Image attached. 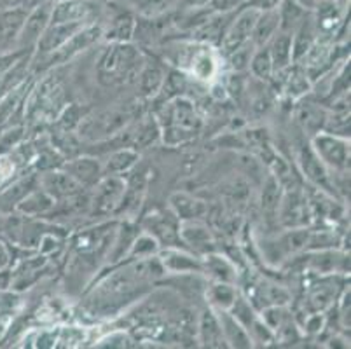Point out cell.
<instances>
[{
	"label": "cell",
	"mask_w": 351,
	"mask_h": 349,
	"mask_svg": "<svg viewBox=\"0 0 351 349\" xmlns=\"http://www.w3.org/2000/svg\"><path fill=\"white\" fill-rule=\"evenodd\" d=\"M91 210L97 215H110L116 213L126 192V178L123 175H104L93 185Z\"/></svg>",
	"instance_id": "8992f818"
},
{
	"label": "cell",
	"mask_w": 351,
	"mask_h": 349,
	"mask_svg": "<svg viewBox=\"0 0 351 349\" xmlns=\"http://www.w3.org/2000/svg\"><path fill=\"white\" fill-rule=\"evenodd\" d=\"M132 115L124 110H105L89 117H82L79 123V134L86 140H107L124 131Z\"/></svg>",
	"instance_id": "3957f363"
},
{
	"label": "cell",
	"mask_w": 351,
	"mask_h": 349,
	"mask_svg": "<svg viewBox=\"0 0 351 349\" xmlns=\"http://www.w3.org/2000/svg\"><path fill=\"white\" fill-rule=\"evenodd\" d=\"M104 37V28L100 25L89 23L86 25L82 30H79L77 34L73 35L72 38H69L65 44H63L60 49H56L54 53L44 56L47 60L51 67L60 65V63H66L69 60L75 58L77 54H81L82 51L89 49L95 43H98L100 38Z\"/></svg>",
	"instance_id": "ba28073f"
},
{
	"label": "cell",
	"mask_w": 351,
	"mask_h": 349,
	"mask_svg": "<svg viewBox=\"0 0 351 349\" xmlns=\"http://www.w3.org/2000/svg\"><path fill=\"white\" fill-rule=\"evenodd\" d=\"M159 250H161V245H159L158 239L143 230V232H138L136 238L133 239L124 261H140V258L154 257V255H158Z\"/></svg>",
	"instance_id": "f35d334b"
},
{
	"label": "cell",
	"mask_w": 351,
	"mask_h": 349,
	"mask_svg": "<svg viewBox=\"0 0 351 349\" xmlns=\"http://www.w3.org/2000/svg\"><path fill=\"white\" fill-rule=\"evenodd\" d=\"M5 264H8V252H5L4 245L0 243V269L4 267Z\"/></svg>",
	"instance_id": "9f6ffc18"
},
{
	"label": "cell",
	"mask_w": 351,
	"mask_h": 349,
	"mask_svg": "<svg viewBox=\"0 0 351 349\" xmlns=\"http://www.w3.org/2000/svg\"><path fill=\"white\" fill-rule=\"evenodd\" d=\"M58 119L63 130L72 131L73 128L79 126V123H81L82 119V114L79 112L77 105H69V107H65L62 112H60Z\"/></svg>",
	"instance_id": "7dc6e473"
},
{
	"label": "cell",
	"mask_w": 351,
	"mask_h": 349,
	"mask_svg": "<svg viewBox=\"0 0 351 349\" xmlns=\"http://www.w3.org/2000/svg\"><path fill=\"white\" fill-rule=\"evenodd\" d=\"M158 258L161 265L165 267L166 273L175 274H186V273H203V264L201 257H196L193 254H187L178 246H166L159 250Z\"/></svg>",
	"instance_id": "ac0fdd59"
},
{
	"label": "cell",
	"mask_w": 351,
	"mask_h": 349,
	"mask_svg": "<svg viewBox=\"0 0 351 349\" xmlns=\"http://www.w3.org/2000/svg\"><path fill=\"white\" fill-rule=\"evenodd\" d=\"M229 313H231V315L234 316V318L238 320V322L241 323L245 328H247V332H248V328L254 325V322L257 320V316H258L257 309L252 306V302L247 299V296H243V293H239V292H238V296H236L232 306L229 307Z\"/></svg>",
	"instance_id": "ee69618b"
},
{
	"label": "cell",
	"mask_w": 351,
	"mask_h": 349,
	"mask_svg": "<svg viewBox=\"0 0 351 349\" xmlns=\"http://www.w3.org/2000/svg\"><path fill=\"white\" fill-rule=\"evenodd\" d=\"M248 69H250L252 73H254L257 79H261V81H271V79H273L274 69L267 46L255 47L254 53H252L250 63H248Z\"/></svg>",
	"instance_id": "60d3db41"
},
{
	"label": "cell",
	"mask_w": 351,
	"mask_h": 349,
	"mask_svg": "<svg viewBox=\"0 0 351 349\" xmlns=\"http://www.w3.org/2000/svg\"><path fill=\"white\" fill-rule=\"evenodd\" d=\"M258 14H261V11L245 5V8L234 16V19H232L231 23L228 25V28H226L224 38H222V43H220V46H222L226 54L232 53L234 49L243 46V44L250 43L252 30H254V25L255 21H257Z\"/></svg>",
	"instance_id": "8fae6325"
},
{
	"label": "cell",
	"mask_w": 351,
	"mask_h": 349,
	"mask_svg": "<svg viewBox=\"0 0 351 349\" xmlns=\"http://www.w3.org/2000/svg\"><path fill=\"white\" fill-rule=\"evenodd\" d=\"M276 222L283 229H293V227H308L313 222L311 208H309L308 192L299 185L283 189L282 201L278 206Z\"/></svg>",
	"instance_id": "7a4b0ae2"
},
{
	"label": "cell",
	"mask_w": 351,
	"mask_h": 349,
	"mask_svg": "<svg viewBox=\"0 0 351 349\" xmlns=\"http://www.w3.org/2000/svg\"><path fill=\"white\" fill-rule=\"evenodd\" d=\"M309 143L330 171H346L350 166V140L346 136L320 131L309 139Z\"/></svg>",
	"instance_id": "277c9868"
},
{
	"label": "cell",
	"mask_w": 351,
	"mask_h": 349,
	"mask_svg": "<svg viewBox=\"0 0 351 349\" xmlns=\"http://www.w3.org/2000/svg\"><path fill=\"white\" fill-rule=\"evenodd\" d=\"M301 8H304L306 11H313V9L317 8L318 0H295Z\"/></svg>",
	"instance_id": "db71d44e"
},
{
	"label": "cell",
	"mask_w": 351,
	"mask_h": 349,
	"mask_svg": "<svg viewBox=\"0 0 351 349\" xmlns=\"http://www.w3.org/2000/svg\"><path fill=\"white\" fill-rule=\"evenodd\" d=\"M51 12H53V2H39L28 11L18 43H16V49H35L44 30L51 23Z\"/></svg>",
	"instance_id": "30bf717a"
},
{
	"label": "cell",
	"mask_w": 351,
	"mask_h": 349,
	"mask_svg": "<svg viewBox=\"0 0 351 349\" xmlns=\"http://www.w3.org/2000/svg\"><path fill=\"white\" fill-rule=\"evenodd\" d=\"M165 81V70H162L161 65H158L154 62H145L143 69L140 70L138 79H136V82L140 86V91H142V95L145 98H152V96L158 95L161 91Z\"/></svg>",
	"instance_id": "1f68e13d"
},
{
	"label": "cell",
	"mask_w": 351,
	"mask_h": 349,
	"mask_svg": "<svg viewBox=\"0 0 351 349\" xmlns=\"http://www.w3.org/2000/svg\"><path fill=\"white\" fill-rule=\"evenodd\" d=\"M295 115H298V123L301 124V128L306 131L309 139L320 133V131H324L325 121H327V112L320 105L313 104V101H302L298 107Z\"/></svg>",
	"instance_id": "484cf974"
},
{
	"label": "cell",
	"mask_w": 351,
	"mask_h": 349,
	"mask_svg": "<svg viewBox=\"0 0 351 349\" xmlns=\"http://www.w3.org/2000/svg\"><path fill=\"white\" fill-rule=\"evenodd\" d=\"M324 326H325L324 313H313V315H309L304 322V330L306 334L309 335L320 334V332L324 330Z\"/></svg>",
	"instance_id": "681fc988"
},
{
	"label": "cell",
	"mask_w": 351,
	"mask_h": 349,
	"mask_svg": "<svg viewBox=\"0 0 351 349\" xmlns=\"http://www.w3.org/2000/svg\"><path fill=\"white\" fill-rule=\"evenodd\" d=\"M271 54L274 73H283L293 65L292 58V34L278 30L276 35L266 44Z\"/></svg>",
	"instance_id": "603a6c76"
},
{
	"label": "cell",
	"mask_w": 351,
	"mask_h": 349,
	"mask_svg": "<svg viewBox=\"0 0 351 349\" xmlns=\"http://www.w3.org/2000/svg\"><path fill=\"white\" fill-rule=\"evenodd\" d=\"M247 0H210V9L213 12H220V14H228V12L234 11L236 8L243 5Z\"/></svg>",
	"instance_id": "f907efd6"
},
{
	"label": "cell",
	"mask_w": 351,
	"mask_h": 349,
	"mask_svg": "<svg viewBox=\"0 0 351 349\" xmlns=\"http://www.w3.org/2000/svg\"><path fill=\"white\" fill-rule=\"evenodd\" d=\"M243 296H247V299L257 311L267 306H289L292 300V296L285 287L274 283V281L263 280V278L254 281L250 287V293H243Z\"/></svg>",
	"instance_id": "4fadbf2b"
},
{
	"label": "cell",
	"mask_w": 351,
	"mask_h": 349,
	"mask_svg": "<svg viewBox=\"0 0 351 349\" xmlns=\"http://www.w3.org/2000/svg\"><path fill=\"white\" fill-rule=\"evenodd\" d=\"M39 184L43 191H46L49 196H53L54 200H73V197L81 196L84 192V185L79 184L75 178L66 173L63 168H53L46 169V171L40 173Z\"/></svg>",
	"instance_id": "7c38bea8"
},
{
	"label": "cell",
	"mask_w": 351,
	"mask_h": 349,
	"mask_svg": "<svg viewBox=\"0 0 351 349\" xmlns=\"http://www.w3.org/2000/svg\"><path fill=\"white\" fill-rule=\"evenodd\" d=\"M217 316H219L220 326H222V334H224L228 348H238V349H248L255 348L252 342L250 334L247 332L241 323L234 318L229 311H222V309H215Z\"/></svg>",
	"instance_id": "cb8c5ba5"
},
{
	"label": "cell",
	"mask_w": 351,
	"mask_h": 349,
	"mask_svg": "<svg viewBox=\"0 0 351 349\" xmlns=\"http://www.w3.org/2000/svg\"><path fill=\"white\" fill-rule=\"evenodd\" d=\"M147 58L132 43H110L98 60L97 75L104 86L135 82Z\"/></svg>",
	"instance_id": "6da1fadb"
},
{
	"label": "cell",
	"mask_w": 351,
	"mask_h": 349,
	"mask_svg": "<svg viewBox=\"0 0 351 349\" xmlns=\"http://www.w3.org/2000/svg\"><path fill=\"white\" fill-rule=\"evenodd\" d=\"M97 12V0H56V2H53L51 21L53 23H65V21L93 23L91 18Z\"/></svg>",
	"instance_id": "5bb4252c"
},
{
	"label": "cell",
	"mask_w": 351,
	"mask_h": 349,
	"mask_svg": "<svg viewBox=\"0 0 351 349\" xmlns=\"http://www.w3.org/2000/svg\"><path fill=\"white\" fill-rule=\"evenodd\" d=\"M97 348H132L133 339L126 332H112L97 342Z\"/></svg>",
	"instance_id": "bcb514c9"
},
{
	"label": "cell",
	"mask_w": 351,
	"mask_h": 349,
	"mask_svg": "<svg viewBox=\"0 0 351 349\" xmlns=\"http://www.w3.org/2000/svg\"><path fill=\"white\" fill-rule=\"evenodd\" d=\"M343 9L336 0H318L317 8L311 11L313 25L317 30V40L334 43V35L344 25Z\"/></svg>",
	"instance_id": "9c48e42d"
},
{
	"label": "cell",
	"mask_w": 351,
	"mask_h": 349,
	"mask_svg": "<svg viewBox=\"0 0 351 349\" xmlns=\"http://www.w3.org/2000/svg\"><path fill=\"white\" fill-rule=\"evenodd\" d=\"M156 121H158L159 128L173 126L180 128V130L194 131V133H199L201 126H203L201 115L197 114L194 104L184 96H177L168 104H165Z\"/></svg>",
	"instance_id": "5b68a950"
},
{
	"label": "cell",
	"mask_w": 351,
	"mask_h": 349,
	"mask_svg": "<svg viewBox=\"0 0 351 349\" xmlns=\"http://www.w3.org/2000/svg\"><path fill=\"white\" fill-rule=\"evenodd\" d=\"M280 0H247L243 5H248V8H254L257 11H269V9H276Z\"/></svg>",
	"instance_id": "816d5d0a"
},
{
	"label": "cell",
	"mask_w": 351,
	"mask_h": 349,
	"mask_svg": "<svg viewBox=\"0 0 351 349\" xmlns=\"http://www.w3.org/2000/svg\"><path fill=\"white\" fill-rule=\"evenodd\" d=\"M283 185L276 177L271 175L263 187V196H261V206H263V213L266 215L267 220H276L278 215V206L282 201Z\"/></svg>",
	"instance_id": "d590c367"
},
{
	"label": "cell",
	"mask_w": 351,
	"mask_h": 349,
	"mask_svg": "<svg viewBox=\"0 0 351 349\" xmlns=\"http://www.w3.org/2000/svg\"><path fill=\"white\" fill-rule=\"evenodd\" d=\"M238 296V288L232 283H222V281H213L206 290V297L210 300V307L213 309H222L229 311V307L234 302Z\"/></svg>",
	"instance_id": "74e56055"
},
{
	"label": "cell",
	"mask_w": 351,
	"mask_h": 349,
	"mask_svg": "<svg viewBox=\"0 0 351 349\" xmlns=\"http://www.w3.org/2000/svg\"><path fill=\"white\" fill-rule=\"evenodd\" d=\"M56 203H58V201L54 200L53 196H49L46 191L37 189V191H32L30 194L21 197L20 203L16 204V211L27 217L46 215V213H49V211L56 206Z\"/></svg>",
	"instance_id": "83f0119b"
},
{
	"label": "cell",
	"mask_w": 351,
	"mask_h": 349,
	"mask_svg": "<svg viewBox=\"0 0 351 349\" xmlns=\"http://www.w3.org/2000/svg\"><path fill=\"white\" fill-rule=\"evenodd\" d=\"M280 30V18L278 11L276 9H269V11H263L258 14L257 21L254 25V30H252L250 43L255 47H263L269 43L271 38L276 35V32Z\"/></svg>",
	"instance_id": "f1b7e54d"
},
{
	"label": "cell",
	"mask_w": 351,
	"mask_h": 349,
	"mask_svg": "<svg viewBox=\"0 0 351 349\" xmlns=\"http://www.w3.org/2000/svg\"><path fill=\"white\" fill-rule=\"evenodd\" d=\"M189 56L180 58V62H186V69L199 81H212L217 73V58L210 44H191L187 47Z\"/></svg>",
	"instance_id": "2e32d148"
},
{
	"label": "cell",
	"mask_w": 351,
	"mask_h": 349,
	"mask_svg": "<svg viewBox=\"0 0 351 349\" xmlns=\"http://www.w3.org/2000/svg\"><path fill=\"white\" fill-rule=\"evenodd\" d=\"M293 65H295V63H293ZM311 89L313 82L309 81L308 73H306L299 65H295L293 70H290V72L287 73L285 93L289 98H292V100H302Z\"/></svg>",
	"instance_id": "ab89813d"
},
{
	"label": "cell",
	"mask_w": 351,
	"mask_h": 349,
	"mask_svg": "<svg viewBox=\"0 0 351 349\" xmlns=\"http://www.w3.org/2000/svg\"><path fill=\"white\" fill-rule=\"evenodd\" d=\"M145 232L154 236L156 239L161 243H165V246H177L175 241H180L178 239V227H171L170 224L166 222L165 217H151V226H147Z\"/></svg>",
	"instance_id": "7bdbcfd3"
},
{
	"label": "cell",
	"mask_w": 351,
	"mask_h": 349,
	"mask_svg": "<svg viewBox=\"0 0 351 349\" xmlns=\"http://www.w3.org/2000/svg\"><path fill=\"white\" fill-rule=\"evenodd\" d=\"M254 49H255L254 44L247 43L241 47H238V49L232 51V53H229L228 58H229V63H231V69L236 70V72H241V70L247 69L248 63H250V58H252V53H254Z\"/></svg>",
	"instance_id": "f6af8a7d"
},
{
	"label": "cell",
	"mask_w": 351,
	"mask_h": 349,
	"mask_svg": "<svg viewBox=\"0 0 351 349\" xmlns=\"http://www.w3.org/2000/svg\"><path fill=\"white\" fill-rule=\"evenodd\" d=\"M298 163L301 166V171L304 173V177L308 178L313 187L320 189L330 196H337V187L334 184V178L330 177V169L322 163V159L313 150L309 142H302L299 145Z\"/></svg>",
	"instance_id": "52a82bcc"
},
{
	"label": "cell",
	"mask_w": 351,
	"mask_h": 349,
	"mask_svg": "<svg viewBox=\"0 0 351 349\" xmlns=\"http://www.w3.org/2000/svg\"><path fill=\"white\" fill-rule=\"evenodd\" d=\"M140 232L138 227L132 222H123L116 229V234H114L112 243H110V248H108V261L110 262H119L124 261L128 250L132 246L133 239L136 238V234Z\"/></svg>",
	"instance_id": "4dcf8cb0"
},
{
	"label": "cell",
	"mask_w": 351,
	"mask_h": 349,
	"mask_svg": "<svg viewBox=\"0 0 351 349\" xmlns=\"http://www.w3.org/2000/svg\"><path fill=\"white\" fill-rule=\"evenodd\" d=\"M126 139L130 142V147H133V149H143V147H149L151 143H154L159 139V124L156 117H145L143 121H140L136 124L135 131L128 133Z\"/></svg>",
	"instance_id": "8d00e7d4"
},
{
	"label": "cell",
	"mask_w": 351,
	"mask_h": 349,
	"mask_svg": "<svg viewBox=\"0 0 351 349\" xmlns=\"http://www.w3.org/2000/svg\"><path fill=\"white\" fill-rule=\"evenodd\" d=\"M107 226H98L95 229H86L77 232V234L72 238V246L77 250L81 255L95 254L98 248L104 246V243L107 241Z\"/></svg>",
	"instance_id": "836d02e7"
},
{
	"label": "cell",
	"mask_w": 351,
	"mask_h": 349,
	"mask_svg": "<svg viewBox=\"0 0 351 349\" xmlns=\"http://www.w3.org/2000/svg\"><path fill=\"white\" fill-rule=\"evenodd\" d=\"M89 23H82V21H65V23H53L51 21L47 28L44 30L43 37L39 38V43L35 46V54L40 56H47V54L54 53L56 49L63 46V44L72 38L79 30Z\"/></svg>",
	"instance_id": "9a60e30c"
},
{
	"label": "cell",
	"mask_w": 351,
	"mask_h": 349,
	"mask_svg": "<svg viewBox=\"0 0 351 349\" xmlns=\"http://www.w3.org/2000/svg\"><path fill=\"white\" fill-rule=\"evenodd\" d=\"M112 2L121 5L124 11L138 14L140 18L145 19H154L158 16H162L175 4V0H112Z\"/></svg>",
	"instance_id": "4316f807"
},
{
	"label": "cell",
	"mask_w": 351,
	"mask_h": 349,
	"mask_svg": "<svg viewBox=\"0 0 351 349\" xmlns=\"http://www.w3.org/2000/svg\"><path fill=\"white\" fill-rule=\"evenodd\" d=\"M203 264V274L212 278L213 281H222V283H238V271L236 265L224 255L217 252H208L201 257Z\"/></svg>",
	"instance_id": "7402d4cb"
},
{
	"label": "cell",
	"mask_w": 351,
	"mask_h": 349,
	"mask_svg": "<svg viewBox=\"0 0 351 349\" xmlns=\"http://www.w3.org/2000/svg\"><path fill=\"white\" fill-rule=\"evenodd\" d=\"M16 5H23V0H0V11L16 8Z\"/></svg>",
	"instance_id": "f5cc1de1"
},
{
	"label": "cell",
	"mask_w": 351,
	"mask_h": 349,
	"mask_svg": "<svg viewBox=\"0 0 351 349\" xmlns=\"http://www.w3.org/2000/svg\"><path fill=\"white\" fill-rule=\"evenodd\" d=\"M196 332L201 346H205V348H228L219 316H217V311L213 307H208L206 311L201 313Z\"/></svg>",
	"instance_id": "44dd1931"
},
{
	"label": "cell",
	"mask_w": 351,
	"mask_h": 349,
	"mask_svg": "<svg viewBox=\"0 0 351 349\" xmlns=\"http://www.w3.org/2000/svg\"><path fill=\"white\" fill-rule=\"evenodd\" d=\"M27 16L28 9L25 5H16V8L0 11V47L2 49L8 51L16 46Z\"/></svg>",
	"instance_id": "d6986e66"
},
{
	"label": "cell",
	"mask_w": 351,
	"mask_h": 349,
	"mask_svg": "<svg viewBox=\"0 0 351 349\" xmlns=\"http://www.w3.org/2000/svg\"><path fill=\"white\" fill-rule=\"evenodd\" d=\"M276 11H278L280 18V30L290 32V34H293V30H295V28L304 21L306 16L311 12L306 11L304 8H301L295 0H280L278 5H276Z\"/></svg>",
	"instance_id": "e575fe53"
},
{
	"label": "cell",
	"mask_w": 351,
	"mask_h": 349,
	"mask_svg": "<svg viewBox=\"0 0 351 349\" xmlns=\"http://www.w3.org/2000/svg\"><path fill=\"white\" fill-rule=\"evenodd\" d=\"M136 19L132 12H121L114 18L112 27L104 32V37L108 43H132L136 34Z\"/></svg>",
	"instance_id": "d6a6232c"
},
{
	"label": "cell",
	"mask_w": 351,
	"mask_h": 349,
	"mask_svg": "<svg viewBox=\"0 0 351 349\" xmlns=\"http://www.w3.org/2000/svg\"><path fill=\"white\" fill-rule=\"evenodd\" d=\"M140 161L138 150L133 147H121L114 150L104 165V175H123L130 173Z\"/></svg>",
	"instance_id": "f546056e"
},
{
	"label": "cell",
	"mask_w": 351,
	"mask_h": 349,
	"mask_svg": "<svg viewBox=\"0 0 351 349\" xmlns=\"http://www.w3.org/2000/svg\"><path fill=\"white\" fill-rule=\"evenodd\" d=\"M186 4L189 5V8H193V9L206 8V5L210 4V0H186Z\"/></svg>",
	"instance_id": "11a10c76"
},
{
	"label": "cell",
	"mask_w": 351,
	"mask_h": 349,
	"mask_svg": "<svg viewBox=\"0 0 351 349\" xmlns=\"http://www.w3.org/2000/svg\"><path fill=\"white\" fill-rule=\"evenodd\" d=\"M28 88H30V84L23 81L20 86H16L14 89L8 91V95L2 98V101H0V124H4L5 121L11 119V115L14 114L16 108L23 104V100L28 95Z\"/></svg>",
	"instance_id": "b9f144b4"
},
{
	"label": "cell",
	"mask_w": 351,
	"mask_h": 349,
	"mask_svg": "<svg viewBox=\"0 0 351 349\" xmlns=\"http://www.w3.org/2000/svg\"><path fill=\"white\" fill-rule=\"evenodd\" d=\"M27 54V49H20L16 53H4L0 54V79L5 75V73L11 72L16 67V63H20L21 58Z\"/></svg>",
	"instance_id": "c3c4849f"
},
{
	"label": "cell",
	"mask_w": 351,
	"mask_h": 349,
	"mask_svg": "<svg viewBox=\"0 0 351 349\" xmlns=\"http://www.w3.org/2000/svg\"><path fill=\"white\" fill-rule=\"evenodd\" d=\"M170 206L175 217L180 220H201L208 213V206L205 201L186 194V192H175L170 196Z\"/></svg>",
	"instance_id": "d4e9b609"
},
{
	"label": "cell",
	"mask_w": 351,
	"mask_h": 349,
	"mask_svg": "<svg viewBox=\"0 0 351 349\" xmlns=\"http://www.w3.org/2000/svg\"><path fill=\"white\" fill-rule=\"evenodd\" d=\"M60 168L70 173L84 187H91L104 177V165L97 158H91V156H82V158L63 161Z\"/></svg>",
	"instance_id": "ffe728a7"
},
{
	"label": "cell",
	"mask_w": 351,
	"mask_h": 349,
	"mask_svg": "<svg viewBox=\"0 0 351 349\" xmlns=\"http://www.w3.org/2000/svg\"><path fill=\"white\" fill-rule=\"evenodd\" d=\"M178 239L186 246H189L193 252L201 255L213 252V245H215L212 230L201 220H180Z\"/></svg>",
	"instance_id": "e0dca14e"
}]
</instances>
